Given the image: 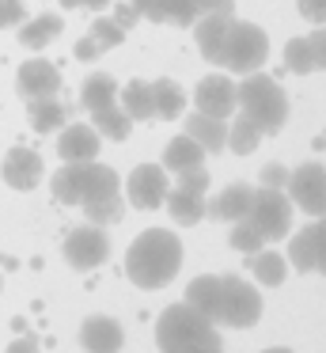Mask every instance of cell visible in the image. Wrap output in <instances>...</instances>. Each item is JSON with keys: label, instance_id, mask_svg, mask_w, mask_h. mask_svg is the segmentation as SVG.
Returning <instances> with one entry per match:
<instances>
[{"label": "cell", "instance_id": "cell-30", "mask_svg": "<svg viewBox=\"0 0 326 353\" xmlns=\"http://www.w3.org/2000/svg\"><path fill=\"white\" fill-rule=\"evenodd\" d=\"M121 110H125L133 122H144V118H152V88L144 84V80H129L125 88H121Z\"/></svg>", "mask_w": 326, "mask_h": 353}, {"label": "cell", "instance_id": "cell-27", "mask_svg": "<svg viewBox=\"0 0 326 353\" xmlns=\"http://www.w3.org/2000/svg\"><path fill=\"white\" fill-rule=\"evenodd\" d=\"M80 179H83V160H65V168L53 175V198L61 205H80Z\"/></svg>", "mask_w": 326, "mask_h": 353}, {"label": "cell", "instance_id": "cell-50", "mask_svg": "<svg viewBox=\"0 0 326 353\" xmlns=\"http://www.w3.org/2000/svg\"><path fill=\"white\" fill-rule=\"evenodd\" d=\"M262 353H292V350H285V345H273V350H262Z\"/></svg>", "mask_w": 326, "mask_h": 353}, {"label": "cell", "instance_id": "cell-29", "mask_svg": "<svg viewBox=\"0 0 326 353\" xmlns=\"http://www.w3.org/2000/svg\"><path fill=\"white\" fill-rule=\"evenodd\" d=\"M262 137H265V133L258 130L247 114H239L232 125H227V148H232L235 156H250L258 145H262Z\"/></svg>", "mask_w": 326, "mask_h": 353}, {"label": "cell", "instance_id": "cell-22", "mask_svg": "<svg viewBox=\"0 0 326 353\" xmlns=\"http://www.w3.org/2000/svg\"><path fill=\"white\" fill-rule=\"evenodd\" d=\"M152 114L163 118V122H174V118L182 114V107H186V95H182V88L174 84V80H152Z\"/></svg>", "mask_w": 326, "mask_h": 353}, {"label": "cell", "instance_id": "cell-45", "mask_svg": "<svg viewBox=\"0 0 326 353\" xmlns=\"http://www.w3.org/2000/svg\"><path fill=\"white\" fill-rule=\"evenodd\" d=\"M110 19H114V23L121 27V31H129V27H133L136 19H141V12H136L133 4H129V0H125V4H118V8H114V16H110Z\"/></svg>", "mask_w": 326, "mask_h": 353}, {"label": "cell", "instance_id": "cell-1", "mask_svg": "<svg viewBox=\"0 0 326 353\" xmlns=\"http://www.w3.org/2000/svg\"><path fill=\"white\" fill-rule=\"evenodd\" d=\"M182 266V243L171 228H148L129 243L125 274L136 289H163Z\"/></svg>", "mask_w": 326, "mask_h": 353}, {"label": "cell", "instance_id": "cell-41", "mask_svg": "<svg viewBox=\"0 0 326 353\" xmlns=\"http://www.w3.org/2000/svg\"><path fill=\"white\" fill-rule=\"evenodd\" d=\"M315 270L326 274V216H318L315 224Z\"/></svg>", "mask_w": 326, "mask_h": 353}, {"label": "cell", "instance_id": "cell-14", "mask_svg": "<svg viewBox=\"0 0 326 353\" xmlns=\"http://www.w3.org/2000/svg\"><path fill=\"white\" fill-rule=\"evenodd\" d=\"M80 345L88 353H118L121 350V327L110 315H91L80 323Z\"/></svg>", "mask_w": 326, "mask_h": 353}, {"label": "cell", "instance_id": "cell-8", "mask_svg": "<svg viewBox=\"0 0 326 353\" xmlns=\"http://www.w3.org/2000/svg\"><path fill=\"white\" fill-rule=\"evenodd\" d=\"M288 201L296 209H303L307 216H326V168L323 163H300L296 171H288Z\"/></svg>", "mask_w": 326, "mask_h": 353}, {"label": "cell", "instance_id": "cell-9", "mask_svg": "<svg viewBox=\"0 0 326 353\" xmlns=\"http://www.w3.org/2000/svg\"><path fill=\"white\" fill-rule=\"evenodd\" d=\"M125 190H129V205L133 209H159L167 190H171L163 163H141V168H133Z\"/></svg>", "mask_w": 326, "mask_h": 353}, {"label": "cell", "instance_id": "cell-23", "mask_svg": "<svg viewBox=\"0 0 326 353\" xmlns=\"http://www.w3.org/2000/svg\"><path fill=\"white\" fill-rule=\"evenodd\" d=\"M110 103H118V80L106 77V72H91L80 88V107L91 114V110H103Z\"/></svg>", "mask_w": 326, "mask_h": 353}, {"label": "cell", "instance_id": "cell-21", "mask_svg": "<svg viewBox=\"0 0 326 353\" xmlns=\"http://www.w3.org/2000/svg\"><path fill=\"white\" fill-rule=\"evenodd\" d=\"M61 31H65V19H61L57 12H42V16H34L30 23L19 27V42L27 50H42V46H50L53 39H61Z\"/></svg>", "mask_w": 326, "mask_h": 353}, {"label": "cell", "instance_id": "cell-5", "mask_svg": "<svg viewBox=\"0 0 326 353\" xmlns=\"http://www.w3.org/2000/svg\"><path fill=\"white\" fill-rule=\"evenodd\" d=\"M247 221L262 232V239H285L288 228H292V201H288L285 190L277 186H258L250 194V209H247Z\"/></svg>", "mask_w": 326, "mask_h": 353}, {"label": "cell", "instance_id": "cell-43", "mask_svg": "<svg viewBox=\"0 0 326 353\" xmlns=\"http://www.w3.org/2000/svg\"><path fill=\"white\" fill-rule=\"evenodd\" d=\"M288 183V168H281V163H265L262 168V186H277V190H285Z\"/></svg>", "mask_w": 326, "mask_h": 353}, {"label": "cell", "instance_id": "cell-35", "mask_svg": "<svg viewBox=\"0 0 326 353\" xmlns=\"http://www.w3.org/2000/svg\"><path fill=\"white\" fill-rule=\"evenodd\" d=\"M88 34L99 42V50H114V46H121V39H125V31H121L114 19H106V16L91 19V31Z\"/></svg>", "mask_w": 326, "mask_h": 353}, {"label": "cell", "instance_id": "cell-32", "mask_svg": "<svg viewBox=\"0 0 326 353\" xmlns=\"http://www.w3.org/2000/svg\"><path fill=\"white\" fill-rule=\"evenodd\" d=\"M285 69L296 72V77H307V72H315V54H311L307 34H300V39H292V42L285 46Z\"/></svg>", "mask_w": 326, "mask_h": 353}, {"label": "cell", "instance_id": "cell-38", "mask_svg": "<svg viewBox=\"0 0 326 353\" xmlns=\"http://www.w3.org/2000/svg\"><path fill=\"white\" fill-rule=\"evenodd\" d=\"M141 19H152V23H167V0H129Z\"/></svg>", "mask_w": 326, "mask_h": 353}, {"label": "cell", "instance_id": "cell-19", "mask_svg": "<svg viewBox=\"0 0 326 353\" xmlns=\"http://www.w3.org/2000/svg\"><path fill=\"white\" fill-rule=\"evenodd\" d=\"M232 27V16H197L194 23V39H197V50L209 65L220 61V50H224V34Z\"/></svg>", "mask_w": 326, "mask_h": 353}, {"label": "cell", "instance_id": "cell-17", "mask_svg": "<svg viewBox=\"0 0 326 353\" xmlns=\"http://www.w3.org/2000/svg\"><path fill=\"white\" fill-rule=\"evenodd\" d=\"M250 194H254V186L247 183H232L227 190H220L212 201H205V213H212L216 221H243L250 209Z\"/></svg>", "mask_w": 326, "mask_h": 353}, {"label": "cell", "instance_id": "cell-16", "mask_svg": "<svg viewBox=\"0 0 326 353\" xmlns=\"http://www.w3.org/2000/svg\"><path fill=\"white\" fill-rule=\"evenodd\" d=\"M118 190H121V183H118V175H114V168H106V163H95V160H83L80 205H88V201H99V198H114Z\"/></svg>", "mask_w": 326, "mask_h": 353}, {"label": "cell", "instance_id": "cell-39", "mask_svg": "<svg viewBox=\"0 0 326 353\" xmlns=\"http://www.w3.org/2000/svg\"><path fill=\"white\" fill-rule=\"evenodd\" d=\"M23 23V0H0V31Z\"/></svg>", "mask_w": 326, "mask_h": 353}, {"label": "cell", "instance_id": "cell-44", "mask_svg": "<svg viewBox=\"0 0 326 353\" xmlns=\"http://www.w3.org/2000/svg\"><path fill=\"white\" fill-rule=\"evenodd\" d=\"M197 12L201 16H235L232 0H197Z\"/></svg>", "mask_w": 326, "mask_h": 353}, {"label": "cell", "instance_id": "cell-40", "mask_svg": "<svg viewBox=\"0 0 326 353\" xmlns=\"http://www.w3.org/2000/svg\"><path fill=\"white\" fill-rule=\"evenodd\" d=\"M296 4H300V16L303 19L326 27V0H296Z\"/></svg>", "mask_w": 326, "mask_h": 353}, {"label": "cell", "instance_id": "cell-10", "mask_svg": "<svg viewBox=\"0 0 326 353\" xmlns=\"http://www.w3.org/2000/svg\"><path fill=\"white\" fill-rule=\"evenodd\" d=\"M194 107L201 114H212V118H224L227 122L235 114V80L224 77V72H209L205 80H197Z\"/></svg>", "mask_w": 326, "mask_h": 353}, {"label": "cell", "instance_id": "cell-4", "mask_svg": "<svg viewBox=\"0 0 326 353\" xmlns=\"http://www.w3.org/2000/svg\"><path fill=\"white\" fill-rule=\"evenodd\" d=\"M265 57H269V34L262 31L258 23L250 19H235L232 16V27L224 34V50H220V69H235L239 77L262 69Z\"/></svg>", "mask_w": 326, "mask_h": 353}, {"label": "cell", "instance_id": "cell-46", "mask_svg": "<svg viewBox=\"0 0 326 353\" xmlns=\"http://www.w3.org/2000/svg\"><path fill=\"white\" fill-rule=\"evenodd\" d=\"M99 54H103V50H99V42L91 39V34H83V39L76 42V57H80V61H95Z\"/></svg>", "mask_w": 326, "mask_h": 353}, {"label": "cell", "instance_id": "cell-18", "mask_svg": "<svg viewBox=\"0 0 326 353\" xmlns=\"http://www.w3.org/2000/svg\"><path fill=\"white\" fill-rule=\"evenodd\" d=\"M186 133L205 148V152H212V156L227 148V122H224V118H212V114L194 110V114L186 118Z\"/></svg>", "mask_w": 326, "mask_h": 353}, {"label": "cell", "instance_id": "cell-31", "mask_svg": "<svg viewBox=\"0 0 326 353\" xmlns=\"http://www.w3.org/2000/svg\"><path fill=\"white\" fill-rule=\"evenodd\" d=\"M288 262L300 274H315V224H307L303 232H296L288 243Z\"/></svg>", "mask_w": 326, "mask_h": 353}, {"label": "cell", "instance_id": "cell-25", "mask_svg": "<svg viewBox=\"0 0 326 353\" xmlns=\"http://www.w3.org/2000/svg\"><path fill=\"white\" fill-rule=\"evenodd\" d=\"M91 125L99 130V137H110V141H125L129 133H133V118H129L118 103H110V107H103V110H91Z\"/></svg>", "mask_w": 326, "mask_h": 353}, {"label": "cell", "instance_id": "cell-2", "mask_svg": "<svg viewBox=\"0 0 326 353\" xmlns=\"http://www.w3.org/2000/svg\"><path fill=\"white\" fill-rule=\"evenodd\" d=\"M159 353H224L216 323H209L190 304H171L156 319Z\"/></svg>", "mask_w": 326, "mask_h": 353}, {"label": "cell", "instance_id": "cell-28", "mask_svg": "<svg viewBox=\"0 0 326 353\" xmlns=\"http://www.w3.org/2000/svg\"><path fill=\"white\" fill-rule=\"evenodd\" d=\"M250 270H254V277L262 285H269V289H277V285H285L288 277V259L277 251H254V262H250Z\"/></svg>", "mask_w": 326, "mask_h": 353}, {"label": "cell", "instance_id": "cell-42", "mask_svg": "<svg viewBox=\"0 0 326 353\" xmlns=\"http://www.w3.org/2000/svg\"><path fill=\"white\" fill-rule=\"evenodd\" d=\"M307 42H311V54H315V69H323V72H326V27L311 31V34H307Z\"/></svg>", "mask_w": 326, "mask_h": 353}, {"label": "cell", "instance_id": "cell-51", "mask_svg": "<svg viewBox=\"0 0 326 353\" xmlns=\"http://www.w3.org/2000/svg\"><path fill=\"white\" fill-rule=\"evenodd\" d=\"M0 289H4V277H0Z\"/></svg>", "mask_w": 326, "mask_h": 353}, {"label": "cell", "instance_id": "cell-3", "mask_svg": "<svg viewBox=\"0 0 326 353\" xmlns=\"http://www.w3.org/2000/svg\"><path fill=\"white\" fill-rule=\"evenodd\" d=\"M235 107H239L243 114L265 133V137L277 133L281 125L288 122V95H285V88H281L273 77L258 72V69L247 72V77L235 84Z\"/></svg>", "mask_w": 326, "mask_h": 353}, {"label": "cell", "instance_id": "cell-6", "mask_svg": "<svg viewBox=\"0 0 326 353\" xmlns=\"http://www.w3.org/2000/svg\"><path fill=\"white\" fill-rule=\"evenodd\" d=\"M65 262L72 270H99L106 259H110V236L103 232V224H83V228H72L65 236Z\"/></svg>", "mask_w": 326, "mask_h": 353}, {"label": "cell", "instance_id": "cell-7", "mask_svg": "<svg viewBox=\"0 0 326 353\" xmlns=\"http://www.w3.org/2000/svg\"><path fill=\"white\" fill-rule=\"evenodd\" d=\"M224 277V327L232 330H250L262 319V296L250 281L239 274H220Z\"/></svg>", "mask_w": 326, "mask_h": 353}, {"label": "cell", "instance_id": "cell-34", "mask_svg": "<svg viewBox=\"0 0 326 353\" xmlns=\"http://www.w3.org/2000/svg\"><path fill=\"white\" fill-rule=\"evenodd\" d=\"M83 216H88L91 224H110L121 216V194H114V198H99V201H88V205H80Z\"/></svg>", "mask_w": 326, "mask_h": 353}, {"label": "cell", "instance_id": "cell-13", "mask_svg": "<svg viewBox=\"0 0 326 353\" xmlns=\"http://www.w3.org/2000/svg\"><path fill=\"white\" fill-rule=\"evenodd\" d=\"M15 88H19L23 99H34V95H57L61 92V72H57V65L45 61V57H30V61L19 65Z\"/></svg>", "mask_w": 326, "mask_h": 353}, {"label": "cell", "instance_id": "cell-48", "mask_svg": "<svg viewBox=\"0 0 326 353\" xmlns=\"http://www.w3.org/2000/svg\"><path fill=\"white\" fill-rule=\"evenodd\" d=\"M110 0H80V8H106Z\"/></svg>", "mask_w": 326, "mask_h": 353}, {"label": "cell", "instance_id": "cell-49", "mask_svg": "<svg viewBox=\"0 0 326 353\" xmlns=\"http://www.w3.org/2000/svg\"><path fill=\"white\" fill-rule=\"evenodd\" d=\"M61 8H80V0H61Z\"/></svg>", "mask_w": 326, "mask_h": 353}, {"label": "cell", "instance_id": "cell-15", "mask_svg": "<svg viewBox=\"0 0 326 353\" xmlns=\"http://www.w3.org/2000/svg\"><path fill=\"white\" fill-rule=\"evenodd\" d=\"M99 130L95 125H65L61 130V137H57V152H61V160H95L99 156Z\"/></svg>", "mask_w": 326, "mask_h": 353}, {"label": "cell", "instance_id": "cell-20", "mask_svg": "<svg viewBox=\"0 0 326 353\" xmlns=\"http://www.w3.org/2000/svg\"><path fill=\"white\" fill-rule=\"evenodd\" d=\"M205 156L209 152H205L190 133H179V137H171L163 148V171H174V175H179V171H186V168H201Z\"/></svg>", "mask_w": 326, "mask_h": 353}, {"label": "cell", "instance_id": "cell-26", "mask_svg": "<svg viewBox=\"0 0 326 353\" xmlns=\"http://www.w3.org/2000/svg\"><path fill=\"white\" fill-rule=\"evenodd\" d=\"M27 114H30V125H34L38 133H53L65 122V107H61L53 95H34V99H27Z\"/></svg>", "mask_w": 326, "mask_h": 353}, {"label": "cell", "instance_id": "cell-12", "mask_svg": "<svg viewBox=\"0 0 326 353\" xmlns=\"http://www.w3.org/2000/svg\"><path fill=\"white\" fill-rule=\"evenodd\" d=\"M186 304L194 307V312H201L209 323L224 327V277H220V274H205V277H197V281H190Z\"/></svg>", "mask_w": 326, "mask_h": 353}, {"label": "cell", "instance_id": "cell-24", "mask_svg": "<svg viewBox=\"0 0 326 353\" xmlns=\"http://www.w3.org/2000/svg\"><path fill=\"white\" fill-rule=\"evenodd\" d=\"M167 209H171V216L179 224H201L205 221V194H190V190H179V186H174V190H167Z\"/></svg>", "mask_w": 326, "mask_h": 353}, {"label": "cell", "instance_id": "cell-36", "mask_svg": "<svg viewBox=\"0 0 326 353\" xmlns=\"http://www.w3.org/2000/svg\"><path fill=\"white\" fill-rule=\"evenodd\" d=\"M197 0H167V23L174 27H194L197 23Z\"/></svg>", "mask_w": 326, "mask_h": 353}, {"label": "cell", "instance_id": "cell-37", "mask_svg": "<svg viewBox=\"0 0 326 353\" xmlns=\"http://www.w3.org/2000/svg\"><path fill=\"white\" fill-rule=\"evenodd\" d=\"M179 190H190V194H205V190H209V171H205V163H201V168L179 171Z\"/></svg>", "mask_w": 326, "mask_h": 353}, {"label": "cell", "instance_id": "cell-47", "mask_svg": "<svg viewBox=\"0 0 326 353\" xmlns=\"http://www.w3.org/2000/svg\"><path fill=\"white\" fill-rule=\"evenodd\" d=\"M8 353H42V345H38L34 334H23V338H15V342L8 345Z\"/></svg>", "mask_w": 326, "mask_h": 353}, {"label": "cell", "instance_id": "cell-11", "mask_svg": "<svg viewBox=\"0 0 326 353\" xmlns=\"http://www.w3.org/2000/svg\"><path fill=\"white\" fill-rule=\"evenodd\" d=\"M0 175H4V183L12 186V190H34L38 179L45 175V163L34 148L15 145L12 152L4 156V163H0Z\"/></svg>", "mask_w": 326, "mask_h": 353}, {"label": "cell", "instance_id": "cell-33", "mask_svg": "<svg viewBox=\"0 0 326 353\" xmlns=\"http://www.w3.org/2000/svg\"><path fill=\"white\" fill-rule=\"evenodd\" d=\"M232 247H235V251H243V254H254V251H262V247H265V239H262V232L243 216V221H235V228H232Z\"/></svg>", "mask_w": 326, "mask_h": 353}]
</instances>
